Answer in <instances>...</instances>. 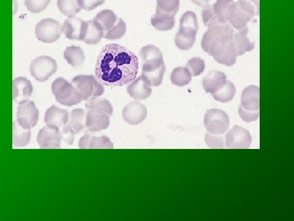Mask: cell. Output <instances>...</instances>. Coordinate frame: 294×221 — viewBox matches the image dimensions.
Segmentation results:
<instances>
[{"mask_svg": "<svg viewBox=\"0 0 294 221\" xmlns=\"http://www.w3.org/2000/svg\"><path fill=\"white\" fill-rule=\"evenodd\" d=\"M138 65L137 57L128 48L117 44H107L98 56L96 77L103 86H126L137 78Z\"/></svg>", "mask_w": 294, "mask_h": 221, "instance_id": "6da1fadb", "label": "cell"}, {"mask_svg": "<svg viewBox=\"0 0 294 221\" xmlns=\"http://www.w3.org/2000/svg\"><path fill=\"white\" fill-rule=\"evenodd\" d=\"M87 109L85 126L90 131L97 132L107 129L110 117L113 114V106L106 99H94L85 104Z\"/></svg>", "mask_w": 294, "mask_h": 221, "instance_id": "7a4b0ae2", "label": "cell"}, {"mask_svg": "<svg viewBox=\"0 0 294 221\" xmlns=\"http://www.w3.org/2000/svg\"><path fill=\"white\" fill-rule=\"evenodd\" d=\"M234 33V28L230 23H222L209 27L203 35L201 46L205 52L213 56L216 51L231 40Z\"/></svg>", "mask_w": 294, "mask_h": 221, "instance_id": "3957f363", "label": "cell"}, {"mask_svg": "<svg viewBox=\"0 0 294 221\" xmlns=\"http://www.w3.org/2000/svg\"><path fill=\"white\" fill-rule=\"evenodd\" d=\"M260 90L258 86H249L243 90L239 115L245 122L258 119L260 115Z\"/></svg>", "mask_w": 294, "mask_h": 221, "instance_id": "277c9868", "label": "cell"}, {"mask_svg": "<svg viewBox=\"0 0 294 221\" xmlns=\"http://www.w3.org/2000/svg\"><path fill=\"white\" fill-rule=\"evenodd\" d=\"M71 85L76 89L84 101H92L104 94L103 86L94 75H77L71 80Z\"/></svg>", "mask_w": 294, "mask_h": 221, "instance_id": "5b68a950", "label": "cell"}, {"mask_svg": "<svg viewBox=\"0 0 294 221\" xmlns=\"http://www.w3.org/2000/svg\"><path fill=\"white\" fill-rule=\"evenodd\" d=\"M52 91L56 102L65 106H75L83 100L76 89L63 78H57L52 82Z\"/></svg>", "mask_w": 294, "mask_h": 221, "instance_id": "8992f818", "label": "cell"}, {"mask_svg": "<svg viewBox=\"0 0 294 221\" xmlns=\"http://www.w3.org/2000/svg\"><path fill=\"white\" fill-rule=\"evenodd\" d=\"M256 16L253 7L242 1L234 2L230 11L229 23L237 31L245 29L251 20Z\"/></svg>", "mask_w": 294, "mask_h": 221, "instance_id": "52a82bcc", "label": "cell"}, {"mask_svg": "<svg viewBox=\"0 0 294 221\" xmlns=\"http://www.w3.org/2000/svg\"><path fill=\"white\" fill-rule=\"evenodd\" d=\"M230 125V118L221 109H210L204 115V126L210 134H223Z\"/></svg>", "mask_w": 294, "mask_h": 221, "instance_id": "ba28073f", "label": "cell"}, {"mask_svg": "<svg viewBox=\"0 0 294 221\" xmlns=\"http://www.w3.org/2000/svg\"><path fill=\"white\" fill-rule=\"evenodd\" d=\"M57 64L51 57L40 56L34 59L31 63L30 71L36 80L44 82L56 73Z\"/></svg>", "mask_w": 294, "mask_h": 221, "instance_id": "9c48e42d", "label": "cell"}, {"mask_svg": "<svg viewBox=\"0 0 294 221\" xmlns=\"http://www.w3.org/2000/svg\"><path fill=\"white\" fill-rule=\"evenodd\" d=\"M63 33V25L52 18H46L36 25V36L43 43L51 44L57 41Z\"/></svg>", "mask_w": 294, "mask_h": 221, "instance_id": "30bf717a", "label": "cell"}, {"mask_svg": "<svg viewBox=\"0 0 294 221\" xmlns=\"http://www.w3.org/2000/svg\"><path fill=\"white\" fill-rule=\"evenodd\" d=\"M165 64L163 59L145 62L142 67V76L151 87L160 86L165 73Z\"/></svg>", "mask_w": 294, "mask_h": 221, "instance_id": "8fae6325", "label": "cell"}, {"mask_svg": "<svg viewBox=\"0 0 294 221\" xmlns=\"http://www.w3.org/2000/svg\"><path fill=\"white\" fill-rule=\"evenodd\" d=\"M225 144L230 149H247L252 144V137L249 130L236 125L226 134Z\"/></svg>", "mask_w": 294, "mask_h": 221, "instance_id": "7c38bea8", "label": "cell"}, {"mask_svg": "<svg viewBox=\"0 0 294 221\" xmlns=\"http://www.w3.org/2000/svg\"><path fill=\"white\" fill-rule=\"evenodd\" d=\"M40 118V112L33 101H27L17 108V121L23 127L32 129L36 126Z\"/></svg>", "mask_w": 294, "mask_h": 221, "instance_id": "4fadbf2b", "label": "cell"}, {"mask_svg": "<svg viewBox=\"0 0 294 221\" xmlns=\"http://www.w3.org/2000/svg\"><path fill=\"white\" fill-rule=\"evenodd\" d=\"M37 142L40 148H44V149L60 148L61 139L59 129L52 125H46L39 132L37 135Z\"/></svg>", "mask_w": 294, "mask_h": 221, "instance_id": "5bb4252c", "label": "cell"}, {"mask_svg": "<svg viewBox=\"0 0 294 221\" xmlns=\"http://www.w3.org/2000/svg\"><path fill=\"white\" fill-rule=\"evenodd\" d=\"M147 109L141 102H131L123 110V119L132 125L141 124L146 118Z\"/></svg>", "mask_w": 294, "mask_h": 221, "instance_id": "9a60e30c", "label": "cell"}, {"mask_svg": "<svg viewBox=\"0 0 294 221\" xmlns=\"http://www.w3.org/2000/svg\"><path fill=\"white\" fill-rule=\"evenodd\" d=\"M79 146L82 149H110L114 148L111 140L106 135H96L94 132L90 130L80 139Z\"/></svg>", "mask_w": 294, "mask_h": 221, "instance_id": "2e32d148", "label": "cell"}, {"mask_svg": "<svg viewBox=\"0 0 294 221\" xmlns=\"http://www.w3.org/2000/svg\"><path fill=\"white\" fill-rule=\"evenodd\" d=\"M33 93L32 82L25 77H17L13 82V101L19 104L29 101Z\"/></svg>", "mask_w": 294, "mask_h": 221, "instance_id": "e0dca14e", "label": "cell"}, {"mask_svg": "<svg viewBox=\"0 0 294 221\" xmlns=\"http://www.w3.org/2000/svg\"><path fill=\"white\" fill-rule=\"evenodd\" d=\"M85 27L86 21L79 17H69L63 23V32L69 40H82Z\"/></svg>", "mask_w": 294, "mask_h": 221, "instance_id": "ac0fdd59", "label": "cell"}, {"mask_svg": "<svg viewBox=\"0 0 294 221\" xmlns=\"http://www.w3.org/2000/svg\"><path fill=\"white\" fill-rule=\"evenodd\" d=\"M127 91L131 98L135 100L141 101L149 98L152 95V90L145 79L142 76H139L129 84Z\"/></svg>", "mask_w": 294, "mask_h": 221, "instance_id": "d6986e66", "label": "cell"}, {"mask_svg": "<svg viewBox=\"0 0 294 221\" xmlns=\"http://www.w3.org/2000/svg\"><path fill=\"white\" fill-rule=\"evenodd\" d=\"M248 33H249V30L247 27L245 29L238 31V32L234 33L232 36V44L236 49L237 56H242L246 52L253 50L254 48V43L249 40Z\"/></svg>", "mask_w": 294, "mask_h": 221, "instance_id": "ffe728a7", "label": "cell"}, {"mask_svg": "<svg viewBox=\"0 0 294 221\" xmlns=\"http://www.w3.org/2000/svg\"><path fill=\"white\" fill-rule=\"evenodd\" d=\"M214 60L220 64L225 65L226 67H231L237 63V54L231 40L226 42L213 55Z\"/></svg>", "mask_w": 294, "mask_h": 221, "instance_id": "44dd1931", "label": "cell"}, {"mask_svg": "<svg viewBox=\"0 0 294 221\" xmlns=\"http://www.w3.org/2000/svg\"><path fill=\"white\" fill-rule=\"evenodd\" d=\"M44 121L48 125H52L60 129L68 122V113L67 110L58 108L56 106H52L46 112Z\"/></svg>", "mask_w": 294, "mask_h": 221, "instance_id": "7402d4cb", "label": "cell"}, {"mask_svg": "<svg viewBox=\"0 0 294 221\" xmlns=\"http://www.w3.org/2000/svg\"><path fill=\"white\" fill-rule=\"evenodd\" d=\"M226 81V75L220 71H212L205 75L203 79V87L205 92L214 94Z\"/></svg>", "mask_w": 294, "mask_h": 221, "instance_id": "603a6c76", "label": "cell"}, {"mask_svg": "<svg viewBox=\"0 0 294 221\" xmlns=\"http://www.w3.org/2000/svg\"><path fill=\"white\" fill-rule=\"evenodd\" d=\"M199 29L196 15L191 11H187L183 13L180 19V29L179 32L186 36H196Z\"/></svg>", "mask_w": 294, "mask_h": 221, "instance_id": "cb8c5ba5", "label": "cell"}, {"mask_svg": "<svg viewBox=\"0 0 294 221\" xmlns=\"http://www.w3.org/2000/svg\"><path fill=\"white\" fill-rule=\"evenodd\" d=\"M32 139L31 129L23 127L18 121H13V144L16 148H23L29 144Z\"/></svg>", "mask_w": 294, "mask_h": 221, "instance_id": "d4e9b609", "label": "cell"}, {"mask_svg": "<svg viewBox=\"0 0 294 221\" xmlns=\"http://www.w3.org/2000/svg\"><path fill=\"white\" fill-rule=\"evenodd\" d=\"M152 25L155 29L160 32H168L175 25V17L168 13L156 11V14L152 16Z\"/></svg>", "mask_w": 294, "mask_h": 221, "instance_id": "484cf974", "label": "cell"}, {"mask_svg": "<svg viewBox=\"0 0 294 221\" xmlns=\"http://www.w3.org/2000/svg\"><path fill=\"white\" fill-rule=\"evenodd\" d=\"M103 31L94 21H86L84 36L82 41L87 44H97L103 38Z\"/></svg>", "mask_w": 294, "mask_h": 221, "instance_id": "4316f807", "label": "cell"}, {"mask_svg": "<svg viewBox=\"0 0 294 221\" xmlns=\"http://www.w3.org/2000/svg\"><path fill=\"white\" fill-rule=\"evenodd\" d=\"M117 20H118L117 16L113 11L106 9L101 11L99 13L96 15L93 21H95L96 23L102 28L103 33H105L114 26Z\"/></svg>", "mask_w": 294, "mask_h": 221, "instance_id": "83f0119b", "label": "cell"}, {"mask_svg": "<svg viewBox=\"0 0 294 221\" xmlns=\"http://www.w3.org/2000/svg\"><path fill=\"white\" fill-rule=\"evenodd\" d=\"M86 113L83 109H74L68 113V125L75 134H79L85 129Z\"/></svg>", "mask_w": 294, "mask_h": 221, "instance_id": "f1b7e54d", "label": "cell"}, {"mask_svg": "<svg viewBox=\"0 0 294 221\" xmlns=\"http://www.w3.org/2000/svg\"><path fill=\"white\" fill-rule=\"evenodd\" d=\"M233 4L234 0H217L215 5H214V12L221 23H229Z\"/></svg>", "mask_w": 294, "mask_h": 221, "instance_id": "f546056e", "label": "cell"}, {"mask_svg": "<svg viewBox=\"0 0 294 221\" xmlns=\"http://www.w3.org/2000/svg\"><path fill=\"white\" fill-rule=\"evenodd\" d=\"M237 92V89L234 84L226 79L223 86L217 90L215 93L212 94L216 101L221 102H229L234 98Z\"/></svg>", "mask_w": 294, "mask_h": 221, "instance_id": "4dcf8cb0", "label": "cell"}, {"mask_svg": "<svg viewBox=\"0 0 294 221\" xmlns=\"http://www.w3.org/2000/svg\"><path fill=\"white\" fill-rule=\"evenodd\" d=\"M64 58L72 67H79L84 63L85 55L80 47L70 46L66 48Z\"/></svg>", "mask_w": 294, "mask_h": 221, "instance_id": "1f68e13d", "label": "cell"}, {"mask_svg": "<svg viewBox=\"0 0 294 221\" xmlns=\"http://www.w3.org/2000/svg\"><path fill=\"white\" fill-rule=\"evenodd\" d=\"M192 79V75L187 67H177L172 71L171 75V81L174 86L183 87L187 86Z\"/></svg>", "mask_w": 294, "mask_h": 221, "instance_id": "d6a6232c", "label": "cell"}, {"mask_svg": "<svg viewBox=\"0 0 294 221\" xmlns=\"http://www.w3.org/2000/svg\"><path fill=\"white\" fill-rule=\"evenodd\" d=\"M57 7L61 13L67 17H75L81 10L79 0H57Z\"/></svg>", "mask_w": 294, "mask_h": 221, "instance_id": "836d02e7", "label": "cell"}, {"mask_svg": "<svg viewBox=\"0 0 294 221\" xmlns=\"http://www.w3.org/2000/svg\"><path fill=\"white\" fill-rule=\"evenodd\" d=\"M126 33V23L122 18H119L113 27L103 34V38L113 40L121 39Z\"/></svg>", "mask_w": 294, "mask_h": 221, "instance_id": "e575fe53", "label": "cell"}, {"mask_svg": "<svg viewBox=\"0 0 294 221\" xmlns=\"http://www.w3.org/2000/svg\"><path fill=\"white\" fill-rule=\"evenodd\" d=\"M180 8V0H157V7L156 11L161 13H168L175 15L179 12Z\"/></svg>", "mask_w": 294, "mask_h": 221, "instance_id": "d590c367", "label": "cell"}, {"mask_svg": "<svg viewBox=\"0 0 294 221\" xmlns=\"http://www.w3.org/2000/svg\"><path fill=\"white\" fill-rule=\"evenodd\" d=\"M202 18H203L205 26L207 27H212V26L222 24L218 21L217 15L214 12V5H206L203 6V10H202Z\"/></svg>", "mask_w": 294, "mask_h": 221, "instance_id": "8d00e7d4", "label": "cell"}, {"mask_svg": "<svg viewBox=\"0 0 294 221\" xmlns=\"http://www.w3.org/2000/svg\"><path fill=\"white\" fill-rule=\"evenodd\" d=\"M140 56L144 63L147 61L164 59L160 48L154 45H146V46L143 47L140 51Z\"/></svg>", "mask_w": 294, "mask_h": 221, "instance_id": "74e56055", "label": "cell"}, {"mask_svg": "<svg viewBox=\"0 0 294 221\" xmlns=\"http://www.w3.org/2000/svg\"><path fill=\"white\" fill-rule=\"evenodd\" d=\"M187 70L192 76H198L203 73L205 69V63L203 59L195 57L190 59L186 65Z\"/></svg>", "mask_w": 294, "mask_h": 221, "instance_id": "f35d334b", "label": "cell"}, {"mask_svg": "<svg viewBox=\"0 0 294 221\" xmlns=\"http://www.w3.org/2000/svg\"><path fill=\"white\" fill-rule=\"evenodd\" d=\"M195 38L196 36H186L179 32L175 37V44L181 50H188L195 44Z\"/></svg>", "mask_w": 294, "mask_h": 221, "instance_id": "ab89813d", "label": "cell"}, {"mask_svg": "<svg viewBox=\"0 0 294 221\" xmlns=\"http://www.w3.org/2000/svg\"><path fill=\"white\" fill-rule=\"evenodd\" d=\"M51 0H25L26 9L32 13H39L45 10Z\"/></svg>", "mask_w": 294, "mask_h": 221, "instance_id": "60d3db41", "label": "cell"}, {"mask_svg": "<svg viewBox=\"0 0 294 221\" xmlns=\"http://www.w3.org/2000/svg\"><path fill=\"white\" fill-rule=\"evenodd\" d=\"M205 143L210 148H225V139L222 134H213L208 133L205 135Z\"/></svg>", "mask_w": 294, "mask_h": 221, "instance_id": "b9f144b4", "label": "cell"}, {"mask_svg": "<svg viewBox=\"0 0 294 221\" xmlns=\"http://www.w3.org/2000/svg\"><path fill=\"white\" fill-rule=\"evenodd\" d=\"M75 133L72 129H71L70 125H66L63 127V130L60 133L61 140H63V142L66 144L71 145L74 143L75 140Z\"/></svg>", "mask_w": 294, "mask_h": 221, "instance_id": "7bdbcfd3", "label": "cell"}, {"mask_svg": "<svg viewBox=\"0 0 294 221\" xmlns=\"http://www.w3.org/2000/svg\"><path fill=\"white\" fill-rule=\"evenodd\" d=\"M106 0H79V6L81 9L91 11L103 5Z\"/></svg>", "mask_w": 294, "mask_h": 221, "instance_id": "ee69618b", "label": "cell"}, {"mask_svg": "<svg viewBox=\"0 0 294 221\" xmlns=\"http://www.w3.org/2000/svg\"><path fill=\"white\" fill-rule=\"evenodd\" d=\"M239 1L247 3L248 5H250L251 7H253V9H254L255 11V13H256V16H258L259 0H239Z\"/></svg>", "mask_w": 294, "mask_h": 221, "instance_id": "f6af8a7d", "label": "cell"}, {"mask_svg": "<svg viewBox=\"0 0 294 221\" xmlns=\"http://www.w3.org/2000/svg\"><path fill=\"white\" fill-rule=\"evenodd\" d=\"M194 4L199 6H205L208 5V3L210 2V0H191Z\"/></svg>", "mask_w": 294, "mask_h": 221, "instance_id": "bcb514c9", "label": "cell"}]
</instances>
